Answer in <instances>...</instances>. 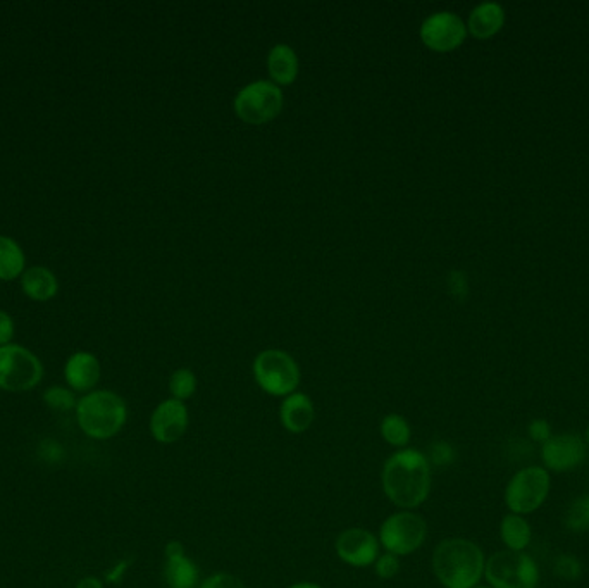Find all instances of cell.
Instances as JSON below:
<instances>
[{"label": "cell", "mask_w": 589, "mask_h": 588, "mask_svg": "<svg viewBox=\"0 0 589 588\" xmlns=\"http://www.w3.org/2000/svg\"><path fill=\"white\" fill-rule=\"evenodd\" d=\"M81 432L93 440L116 437L128 420V407L121 395L111 390H92L83 395L75 409Z\"/></svg>", "instance_id": "3"}, {"label": "cell", "mask_w": 589, "mask_h": 588, "mask_svg": "<svg viewBox=\"0 0 589 588\" xmlns=\"http://www.w3.org/2000/svg\"><path fill=\"white\" fill-rule=\"evenodd\" d=\"M586 442L576 433L552 435V438L541 445V461L543 468L555 473L571 471L581 466L586 459Z\"/></svg>", "instance_id": "12"}, {"label": "cell", "mask_w": 589, "mask_h": 588, "mask_svg": "<svg viewBox=\"0 0 589 588\" xmlns=\"http://www.w3.org/2000/svg\"><path fill=\"white\" fill-rule=\"evenodd\" d=\"M372 566H374V573H376L379 578H383V580H391V578H395V576L400 573V568H402L400 557L391 554V552L379 554L376 563L372 564Z\"/></svg>", "instance_id": "27"}, {"label": "cell", "mask_w": 589, "mask_h": 588, "mask_svg": "<svg viewBox=\"0 0 589 588\" xmlns=\"http://www.w3.org/2000/svg\"><path fill=\"white\" fill-rule=\"evenodd\" d=\"M527 435L538 444H545L552 438V426L546 420H534L527 426Z\"/></svg>", "instance_id": "30"}, {"label": "cell", "mask_w": 589, "mask_h": 588, "mask_svg": "<svg viewBox=\"0 0 589 588\" xmlns=\"http://www.w3.org/2000/svg\"><path fill=\"white\" fill-rule=\"evenodd\" d=\"M169 392L176 401L185 402L192 399L197 392V376L188 368L174 371L169 378Z\"/></svg>", "instance_id": "24"}, {"label": "cell", "mask_w": 589, "mask_h": 588, "mask_svg": "<svg viewBox=\"0 0 589 588\" xmlns=\"http://www.w3.org/2000/svg\"><path fill=\"white\" fill-rule=\"evenodd\" d=\"M285 97L278 85L267 80L248 83L236 94L235 113L247 125H264L283 111Z\"/></svg>", "instance_id": "8"}, {"label": "cell", "mask_w": 589, "mask_h": 588, "mask_svg": "<svg viewBox=\"0 0 589 588\" xmlns=\"http://www.w3.org/2000/svg\"><path fill=\"white\" fill-rule=\"evenodd\" d=\"M38 454L44 459L45 463L49 464L61 463L62 459H64L62 445L57 440H52V438H45L40 442Z\"/></svg>", "instance_id": "29"}, {"label": "cell", "mask_w": 589, "mask_h": 588, "mask_svg": "<svg viewBox=\"0 0 589 588\" xmlns=\"http://www.w3.org/2000/svg\"><path fill=\"white\" fill-rule=\"evenodd\" d=\"M584 442L589 445V426L586 428V433H584Z\"/></svg>", "instance_id": "35"}, {"label": "cell", "mask_w": 589, "mask_h": 588, "mask_svg": "<svg viewBox=\"0 0 589 588\" xmlns=\"http://www.w3.org/2000/svg\"><path fill=\"white\" fill-rule=\"evenodd\" d=\"M44 366L33 352L21 345L0 347V390L28 392L42 382Z\"/></svg>", "instance_id": "9"}, {"label": "cell", "mask_w": 589, "mask_h": 588, "mask_svg": "<svg viewBox=\"0 0 589 588\" xmlns=\"http://www.w3.org/2000/svg\"><path fill=\"white\" fill-rule=\"evenodd\" d=\"M267 69L274 85H278L279 88L292 85L297 80L300 69L297 52L293 51L290 45H274L267 56Z\"/></svg>", "instance_id": "18"}, {"label": "cell", "mask_w": 589, "mask_h": 588, "mask_svg": "<svg viewBox=\"0 0 589 588\" xmlns=\"http://www.w3.org/2000/svg\"><path fill=\"white\" fill-rule=\"evenodd\" d=\"M25 273V254L13 238L0 237V280L9 282Z\"/></svg>", "instance_id": "21"}, {"label": "cell", "mask_w": 589, "mask_h": 588, "mask_svg": "<svg viewBox=\"0 0 589 588\" xmlns=\"http://www.w3.org/2000/svg\"><path fill=\"white\" fill-rule=\"evenodd\" d=\"M500 537L509 551H526L533 540V528L521 514H507L500 523Z\"/></svg>", "instance_id": "20"}, {"label": "cell", "mask_w": 589, "mask_h": 588, "mask_svg": "<svg viewBox=\"0 0 589 588\" xmlns=\"http://www.w3.org/2000/svg\"><path fill=\"white\" fill-rule=\"evenodd\" d=\"M553 573L567 582H576L583 576V564L572 554H562L553 563Z\"/></svg>", "instance_id": "26"}, {"label": "cell", "mask_w": 589, "mask_h": 588, "mask_svg": "<svg viewBox=\"0 0 589 588\" xmlns=\"http://www.w3.org/2000/svg\"><path fill=\"white\" fill-rule=\"evenodd\" d=\"M199 588H247L245 587V583L238 578L236 575H231V573H224V571H219V573H214V575L209 576V578H205L204 582L200 583Z\"/></svg>", "instance_id": "28"}, {"label": "cell", "mask_w": 589, "mask_h": 588, "mask_svg": "<svg viewBox=\"0 0 589 588\" xmlns=\"http://www.w3.org/2000/svg\"><path fill=\"white\" fill-rule=\"evenodd\" d=\"M388 501L403 511H412L428 501L431 492V463L417 449H400L386 459L381 473Z\"/></svg>", "instance_id": "1"}, {"label": "cell", "mask_w": 589, "mask_h": 588, "mask_svg": "<svg viewBox=\"0 0 589 588\" xmlns=\"http://www.w3.org/2000/svg\"><path fill=\"white\" fill-rule=\"evenodd\" d=\"M505 11L496 2H483L472 9L467 21V32L476 38L486 40L502 30Z\"/></svg>", "instance_id": "17"}, {"label": "cell", "mask_w": 589, "mask_h": 588, "mask_svg": "<svg viewBox=\"0 0 589 588\" xmlns=\"http://www.w3.org/2000/svg\"><path fill=\"white\" fill-rule=\"evenodd\" d=\"M379 544L395 556H410L428 538V523L414 511H398L388 516L379 528Z\"/></svg>", "instance_id": "7"}, {"label": "cell", "mask_w": 589, "mask_h": 588, "mask_svg": "<svg viewBox=\"0 0 589 588\" xmlns=\"http://www.w3.org/2000/svg\"><path fill=\"white\" fill-rule=\"evenodd\" d=\"M190 414L185 402L168 399L155 407L150 416V435L159 444H174L185 437Z\"/></svg>", "instance_id": "13"}, {"label": "cell", "mask_w": 589, "mask_h": 588, "mask_svg": "<svg viewBox=\"0 0 589 588\" xmlns=\"http://www.w3.org/2000/svg\"><path fill=\"white\" fill-rule=\"evenodd\" d=\"M14 337L13 318L9 314L0 311V347L9 345Z\"/></svg>", "instance_id": "31"}, {"label": "cell", "mask_w": 589, "mask_h": 588, "mask_svg": "<svg viewBox=\"0 0 589 588\" xmlns=\"http://www.w3.org/2000/svg\"><path fill=\"white\" fill-rule=\"evenodd\" d=\"M316 420V407L309 395L293 392L281 402L279 421L285 426L286 432L305 433Z\"/></svg>", "instance_id": "15"}, {"label": "cell", "mask_w": 589, "mask_h": 588, "mask_svg": "<svg viewBox=\"0 0 589 588\" xmlns=\"http://www.w3.org/2000/svg\"><path fill=\"white\" fill-rule=\"evenodd\" d=\"M21 287L30 299L38 302H45L52 299L57 294V280L52 271L47 268L26 269L23 276H21Z\"/></svg>", "instance_id": "19"}, {"label": "cell", "mask_w": 589, "mask_h": 588, "mask_svg": "<svg viewBox=\"0 0 589 588\" xmlns=\"http://www.w3.org/2000/svg\"><path fill=\"white\" fill-rule=\"evenodd\" d=\"M75 588H104V582L97 576H85L80 582L76 583Z\"/></svg>", "instance_id": "32"}, {"label": "cell", "mask_w": 589, "mask_h": 588, "mask_svg": "<svg viewBox=\"0 0 589 588\" xmlns=\"http://www.w3.org/2000/svg\"><path fill=\"white\" fill-rule=\"evenodd\" d=\"M486 557L467 538H445L433 552V571L445 588H474L484 576Z\"/></svg>", "instance_id": "2"}, {"label": "cell", "mask_w": 589, "mask_h": 588, "mask_svg": "<svg viewBox=\"0 0 589 588\" xmlns=\"http://www.w3.org/2000/svg\"><path fill=\"white\" fill-rule=\"evenodd\" d=\"M379 538L367 528H347L335 542L336 554L343 563L354 568H366L376 563L379 556Z\"/></svg>", "instance_id": "11"}, {"label": "cell", "mask_w": 589, "mask_h": 588, "mask_svg": "<svg viewBox=\"0 0 589 588\" xmlns=\"http://www.w3.org/2000/svg\"><path fill=\"white\" fill-rule=\"evenodd\" d=\"M124 570H126V563H119L114 570L107 573V582H119V578L124 575Z\"/></svg>", "instance_id": "33"}, {"label": "cell", "mask_w": 589, "mask_h": 588, "mask_svg": "<svg viewBox=\"0 0 589 588\" xmlns=\"http://www.w3.org/2000/svg\"><path fill=\"white\" fill-rule=\"evenodd\" d=\"M565 526L574 533L589 532V495H581L571 502L565 513Z\"/></svg>", "instance_id": "23"}, {"label": "cell", "mask_w": 589, "mask_h": 588, "mask_svg": "<svg viewBox=\"0 0 589 588\" xmlns=\"http://www.w3.org/2000/svg\"><path fill=\"white\" fill-rule=\"evenodd\" d=\"M484 578L491 588H538L540 568L526 552L507 549L486 559Z\"/></svg>", "instance_id": "4"}, {"label": "cell", "mask_w": 589, "mask_h": 588, "mask_svg": "<svg viewBox=\"0 0 589 588\" xmlns=\"http://www.w3.org/2000/svg\"><path fill=\"white\" fill-rule=\"evenodd\" d=\"M474 588H491L490 585H476Z\"/></svg>", "instance_id": "36"}, {"label": "cell", "mask_w": 589, "mask_h": 588, "mask_svg": "<svg viewBox=\"0 0 589 588\" xmlns=\"http://www.w3.org/2000/svg\"><path fill=\"white\" fill-rule=\"evenodd\" d=\"M44 402L47 407L56 413H68V411H75L76 401L73 390L64 387H50L44 392Z\"/></svg>", "instance_id": "25"}, {"label": "cell", "mask_w": 589, "mask_h": 588, "mask_svg": "<svg viewBox=\"0 0 589 588\" xmlns=\"http://www.w3.org/2000/svg\"><path fill=\"white\" fill-rule=\"evenodd\" d=\"M254 378L257 385L273 397H288L297 392L300 368L288 352L267 349L254 359Z\"/></svg>", "instance_id": "5"}, {"label": "cell", "mask_w": 589, "mask_h": 588, "mask_svg": "<svg viewBox=\"0 0 589 588\" xmlns=\"http://www.w3.org/2000/svg\"><path fill=\"white\" fill-rule=\"evenodd\" d=\"M288 588H323V587H321V585H319V583L298 582V583H293V585H290V587H288Z\"/></svg>", "instance_id": "34"}, {"label": "cell", "mask_w": 589, "mask_h": 588, "mask_svg": "<svg viewBox=\"0 0 589 588\" xmlns=\"http://www.w3.org/2000/svg\"><path fill=\"white\" fill-rule=\"evenodd\" d=\"M379 432L381 437L385 438L386 444L397 449H405L412 437L409 421L405 420L402 414H386L379 425Z\"/></svg>", "instance_id": "22"}, {"label": "cell", "mask_w": 589, "mask_h": 588, "mask_svg": "<svg viewBox=\"0 0 589 588\" xmlns=\"http://www.w3.org/2000/svg\"><path fill=\"white\" fill-rule=\"evenodd\" d=\"M421 40L431 51L450 52L464 44L467 25L460 16L450 11L434 13L421 25Z\"/></svg>", "instance_id": "10"}, {"label": "cell", "mask_w": 589, "mask_h": 588, "mask_svg": "<svg viewBox=\"0 0 589 588\" xmlns=\"http://www.w3.org/2000/svg\"><path fill=\"white\" fill-rule=\"evenodd\" d=\"M552 488L550 473L543 466H527L517 471L505 488V504L512 514L538 511L545 504Z\"/></svg>", "instance_id": "6"}, {"label": "cell", "mask_w": 589, "mask_h": 588, "mask_svg": "<svg viewBox=\"0 0 589 588\" xmlns=\"http://www.w3.org/2000/svg\"><path fill=\"white\" fill-rule=\"evenodd\" d=\"M64 378L75 392H92L100 380V363L90 352H76L64 366Z\"/></svg>", "instance_id": "16"}, {"label": "cell", "mask_w": 589, "mask_h": 588, "mask_svg": "<svg viewBox=\"0 0 589 588\" xmlns=\"http://www.w3.org/2000/svg\"><path fill=\"white\" fill-rule=\"evenodd\" d=\"M164 580L169 588H197L199 568L186 556L185 547L178 540H171L164 549Z\"/></svg>", "instance_id": "14"}]
</instances>
